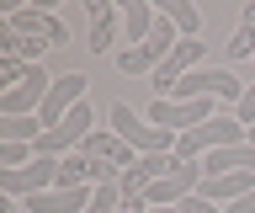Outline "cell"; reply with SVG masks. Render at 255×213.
Returning a JSON list of instances; mask_svg holds the SVG:
<instances>
[{
	"mask_svg": "<svg viewBox=\"0 0 255 213\" xmlns=\"http://www.w3.org/2000/svg\"><path fill=\"white\" fill-rule=\"evenodd\" d=\"M234 144H250V139H245V123L218 112V117H207L202 128L181 133V139H175V155H181V160H197V165H202L207 155H218V149H234Z\"/></svg>",
	"mask_w": 255,
	"mask_h": 213,
	"instance_id": "1",
	"label": "cell"
},
{
	"mask_svg": "<svg viewBox=\"0 0 255 213\" xmlns=\"http://www.w3.org/2000/svg\"><path fill=\"white\" fill-rule=\"evenodd\" d=\"M107 123H112V133H117L128 149H138V155H175V133L154 128V123H149V117H138L128 101H112Z\"/></svg>",
	"mask_w": 255,
	"mask_h": 213,
	"instance_id": "2",
	"label": "cell"
},
{
	"mask_svg": "<svg viewBox=\"0 0 255 213\" xmlns=\"http://www.w3.org/2000/svg\"><path fill=\"white\" fill-rule=\"evenodd\" d=\"M175 43H181V27H175V21L159 11V21H154V32H149V43H143V48L117 53V75H143V69H159V64L175 53Z\"/></svg>",
	"mask_w": 255,
	"mask_h": 213,
	"instance_id": "3",
	"label": "cell"
},
{
	"mask_svg": "<svg viewBox=\"0 0 255 213\" xmlns=\"http://www.w3.org/2000/svg\"><path fill=\"white\" fill-rule=\"evenodd\" d=\"M213 101H218V96H202V101H154V107H149V123L181 139V133L202 128L207 117H218V112H213Z\"/></svg>",
	"mask_w": 255,
	"mask_h": 213,
	"instance_id": "4",
	"label": "cell"
},
{
	"mask_svg": "<svg viewBox=\"0 0 255 213\" xmlns=\"http://www.w3.org/2000/svg\"><path fill=\"white\" fill-rule=\"evenodd\" d=\"M5 27L21 37H37V43H48V48H64L69 43V27H64L48 5H16L11 16H5Z\"/></svg>",
	"mask_w": 255,
	"mask_h": 213,
	"instance_id": "5",
	"label": "cell"
},
{
	"mask_svg": "<svg viewBox=\"0 0 255 213\" xmlns=\"http://www.w3.org/2000/svg\"><path fill=\"white\" fill-rule=\"evenodd\" d=\"M53 187H59V160H48V155H37L21 171H0V192L5 197H37V192H53Z\"/></svg>",
	"mask_w": 255,
	"mask_h": 213,
	"instance_id": "6",
	"label": "cell"
},
{
	"mask_svg": "<svg viewBox=\"0 0 255 213\" xmlns=\"http://www.w3.org/2000/svg\"><path fill=\"white\" fill-rule=\"evenodd\" d=\"M48 91H53L48 69H43V64H32V69H27V80L16 85V91H5V96H0V117H32V112H43Z\"/></svg>",
	"mask_w": 255,
	"mask_h": 213,
	"instance_id": "7",
	"label": "cell"
},
{
	"mask_svg": "<svg viewBox=\"0 0 255 213\" xmlns=\"http://www.w3.org/2000/svg\"><path fill=\"white\" fill-rule=\"evenodd\" d=\"M80 101H91V80H85V75H59V80H53V91H48V101H43V133L48 128H59L64 117L75 112Z\"/></svg>",
	"mask_w": 255,
	"mask_h": 213,
	"instance_id": "8",
	"label": "cell"
},
{
	"mask_svg": "<svg viewBox=\"0 0 255 213\" xmlns=\"http://www.w3.org/2000/svg\"><path fill=\"white\" fill-rule=\"evenodd\" d=\"M191 69H202V37H181V43H175V53H170V59H165V64L154 69V96L165 101V96L175 91V85H181V80L191 75Z\"/></svg>",
	"mask_w": 255,
	"mask_h": 213,
	"instance_id": "9",
	"label": "cell"
},
{
	"mask_svg": "<svg viewBox=\"0 0 255 213\" xmlns=\"http://www.w3.org/2000/svg\"><path fill=\"white\" fill-rule=\"evenodd\" d=\"M85 16H91V53H107L117 43V21H123V5H112V0H85Z\"/></svg>",
	"mask_w": 255,
	"mask_h": 213,
	"instance_id": "10",
	"label": "cell"
},
{
	"mask_svg": "<svg viewBox=\"0 0 255 213\" xmlns=\"http://www.w3.org/2000/svg\"><path fill=\"white\" fill-rule=\"evenodd\" d=\"M80 149H85L91 160H107V165H117V171H133V165L143 160L138 149H128V144H123V139H117L112 128H96V133H91V139H85Z\"/></svg>",
	"mask_w": 255,
	"mask_h": 213,
	"instance_id": "11",
	"label": "cell"
},
{
	"mask_svg": "<svg viewBox=\"0 0 255 213\" xmlns=\"http://www.w3.org/2000/svg\"><path fill=\"white\" fill-rule=\"evenodd\" d=\"M154 21H159V16L143 5V0H128V5H123V27H128V43H133V48H143V43H149Z\"/></svg>",
	"mask_w": 255,
	"mask_h": 213,
	"instance_id": "12",
	"label": "cell"
},
{
	"mask_svg": "<svg viewBox=\"0 0 255 213\" xmlns=\"http://www.w3.org/2000/svg\"><path fill=\"white\" fill-rule=\"evenodd\" d=\"M229 59H255V0L239 11V32L229 37Z\"/></svg>",
	"mask_w": 255,
	"mask_h": 213,
	"instance_id": "13",
	"label": "cell"
},
{
	"mask_svg": "<svg viewBox=\"0 0 255 213\" xmlns=\"http://www.w3.org/2000/svg\"><path fill=\"white\" fill-rule=\"evenodd\" d=\"M165 16L181 27V37H197V27H202V11L186 5V0H165Z\"/></svg>",
	"mask_w": 255,
	"mask_h": 213,
	"instance_id": "14",
	"label": "cell"
},
{
	"mask_svg": "<svg viewBox=\"0 0 255 213\" xmlns=\"http://www.w3.org/2000/svg\"><path fill=\"white\" fill-rule=\"evenodd\" d=\"M234 117L245 123V128H255V85H245V101L234 107Z\"/></svg>",
	"mask_w": 255,
	"mask_h": 213,
	"instance_id": "15",
	"label": "cell"
},
{
	"mask_svg": "<svg viewBox=\"0 0 255 213\" xmlns=\"http://www.w3.org/2000/svg\"><path fill=\"white\" fill-rule=\"evenodd\" d=\"M181 213H218V203H207V197H197V192H191L186 203H181Z\"/></svg>",
	"mask_w": 255,
	"mask_h": 213,
	"instance_id": "16",
	"label": "cell"
},
{
	"mask_svg": "<svg viewBox=\"0 0 255 213\" xmlns=\"http://www.w3.org/2000/svg\"><path fill=\"white\" fill-rule=\"evenodd\" d=\"M229 213H255V192H245L239 203H229Z\"/></svg>",
	"mask_w": 255,
	"mask_h": 213,
	"instance_id": "17",
	"label": "cell"
},
{
	"mask_svg": "<svg viewBox=\"0 0 255 213\" xmlns=\"http://www.w3.org/2000/svg\"><path fill=\"white\" fill-rule=\"evenodd\" d=\"M0 213H27V208H21V203H11V197H5V203H0Z\"/></svg>",
	"mask_w": 255,
	"mask_h": 213,
	"instance_id": "18",
	"label": "cell"
},
{
	"mask_svg": "<svg viewBox=\"0 0 255 213\" xmlns=\"http://www.w3.org/2000/svg\"><path fill=\"white\" fill-rule=\"evenodd\" d=\"M245 139H250V144H255V128H245Z\"/></svg>",
	"mask_w": 255,
	"mask_h": 213,
	"instance_id": "19",
	"label": "cell"
}]
</instances>
